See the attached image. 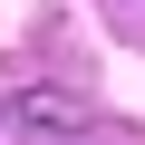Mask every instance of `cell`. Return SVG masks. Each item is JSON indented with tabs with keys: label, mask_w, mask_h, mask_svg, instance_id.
I'll use <instances>...</instances> for the list:
<instances>
[{
	"label": "cell",
	"mask_w": 145,
	"mask_h": 145,
	"mask_svg": "<svg viewBox=\"0 0 145 145\" xmlns=\"http://www.w3.org/2000/svg\"><path fill=\"white\" fill-rule=\"evenodd\" d=\"M97 126L87 97H68V87H0V135H78Z\"/></svg>",
	"instance_id": "obj_1"
}]
</instances>
